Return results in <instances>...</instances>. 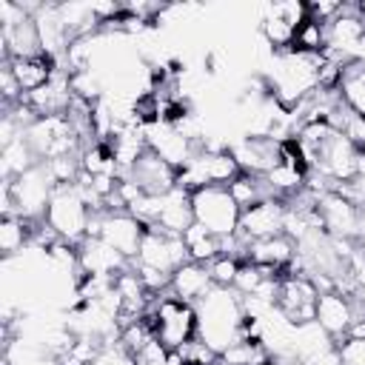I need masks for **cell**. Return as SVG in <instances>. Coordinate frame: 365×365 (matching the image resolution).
<instances>
[{
    "mask_svg": "<svg viewBox=\"0 0 365 365\" xmlns=\"http://www.w3.org/2000/svg\"><path fill=\"white\" fill-rule=\"evenodd\" d=\"M297 257V245L291 237L285 234H277V237H268V240H254L248 245V262H257V265H268L274 271H288L291 262Z\"/></svg>",
    "mask_w": 365,
    "mask_h": 365,
    "instance_id": "cell-19",
    "label": "cell"
},
{
    "mask_svg": "<svg viewBox=\"0 0 365 365\" xmlns=\"http://www.w3.org/2000/svg\"><path fill=\"white\" fill-rule=\"evenodd\" d=\"M0 97H3V106H14V103H20L26 97L23 88H20V83L14 80V74H11V68L6 63L0 68Z\"/></svg>",
    "mask_w": 365,
    "mask_h": 365,
    "instance_id": "cell-31",
    "label": "cell"
},
{
    "mask_svg": "<svg viewBox=\"0 0 365 365\" xmlns=\"http://www.w3.org/2000/svg\"><path fill=\"white\" fill-rule=\"evenodd\" d=\"M291 48L294 51H305V54H325V48H328V26L305 20L294 34V46Z\"/></svg>",
    "mask_w": 365,
    "mask_h": 365,
    "instance_id": "cell-24",
    "label": "cell"
},
{
    "mask_svg": "<svg viewBox=\"0 0 365 365\" xmlns=\"http://www.w3.org/2000/svg\"><path fill=\"white\" fill-rule=\"evenodd\" d=\"M182 240H185L188 257H191L194 262L208 265L211 259H217V257L222 254V237H214L211 231H205V228L197 225V222L182 234Z\"/></svg>",
    "mask_w": 365,
    "mask_h": 365,
    "instance_id": "cell-23",
    "label": "cell"
},
{
    "mask_svg": "<svg viewBox=\"0 0 365 365\" xmlns=\"http://www.w3.org/2000/svg\"><path fill=\"white\" fill-rule=\"evenodd\" d=\"M77 254H80V274L86 277H103V279H114L117 274H123L131 262L117 254L108 242H103L100 237H86L80 245H77Z\"/></svg>",
    "mask_w": 365,
    "mask_h": 365,
    "instance_id": "cell-16",
    "label": "cell"
},
{
    "mask_svg": "<svg viewBox=\"0 0 365 365\" xmlns=\"http://www.w3.org/2000/svg\"><path fill=\"white\" fill-rule=\"evenodd\" d=\"M240 237H245L248 242L254 240H268L277 234H285V200L268 197L251 208H245L240 214Z\"/></svg>",
    "mask_w": 365,
    "mask_h": 365,
    "instance_id": "cell-13",
    "label": "cell"
},
{
    "mask_svg": "<svg viewBox=\"0 0 365 365\" xmlns=\"http://www.w3.org/2000/svg\"><path fill=\"white\" fill-rule=\"evenodd\" d=\"M214 288V282H211V274H208V265H202V262H194V259H188L185 265H180L174 274H171V294L174 297H180V299H185V302H200L208 291Z\"/></svg>",
    "mask_w": 365,
    "mask_h": 365,
    "instance_id": "cell-21",
    "label": "cell"
},
{
    "mask_svg": "<svg viewBox=\"0 0 365 365\" xmlns=\"http://www.w3.org/2000/svg\"><path fill=\"white\" fill-rule=\"evenodd\" d=\"M237 271H240V259L231 254H220L217 259L208 262V274H211V282L217 288H234Z\"/></svg>",
    "mask_w": 365,
    "mask_h": 365,
    "instance_id": "cell-25",
    "label": "cell"
},
{
    "mask_svg": "<svg viewBox=\"0 0 365 365\" xmlns=\"http://www.w3.org/2000/svg\"><path fill=\"white\" fill-rule=\"evenodd\" d=\"M54 182L43 163L29 168L14 180H3V214H17L26 220H46Z\"/></svg>",
    "mask_w": 365,
    "mask_h": 365,
    "instance_id": "cell-3",
    "label": "cell"
},
{
    "mask_svg": "<svg viewBox=\"0 0 365 365\" xmlns=\"http://www.w3.org/2000/svg\"><path fill=\"white\" fill-rule=\"evenodd\" d=\"M336 351H339L342 365H365V339L345 336V339L336 342Z\"/></svg>",
    "mask_w": 365,
    "mask_h": 365,
    "instance_id": "cell-29",
    "label": "cell"
},
{
    "mask_svg": "<svg viewBox=\"0 0 365 365\" xmlns=\"http://www.w3.org/2000/svg\"><path fill=\"white\" fill-rule=\"evenodd\" d=\"M356 160H359V148L342 131H334L328 137V143L322 145L311 171H319L334 185H342V182H351L356 177Z\"/></svg>",
    "mask_w": 365,
    "mask_h": 365,
    "instance_id": "cell-11",
    "label": "cell"
},
{
    "mask_svg": "<svg viewBox=\"0 0 365 365\" xmlns=\"http://www.w3.org/2000/svg\"><path fill=\"white\" fill-rule=\"evenodd\" d=\"M151 225L168 231V234H185L194 225V211H191V194L182 188H174L163 197H154V220Z\"/></svg>",
    "mask_w": 365,
    "mask_h": 365,
    "instance_id": "cell-17",
    "label": "cell"
},
{
    "mask_svg": "<svg viewBox=\"0 0 365 365\" xmlns=\"http://www.w3.org/2000/svg\"><path fill=\"white\" fill-rule=\"evenodd\" d=\"M191 257H188V248H185V240L180 234H168L157 225H145V234H143V242H140V251L137 257L131 259V265H143V268H154V271H163V274H174L180 265H185Z\"/></svg>",
    "mask_w": 365,
    "mask_h": 365,
    "instance_id": "cell-7",
    "label": "cell"
},
{
    "mask_svg": "<svg viewBox=\"0 0 365 365\" xmlns=\"http://www.w3.org/2000/svg\"><path fill=\"white\" fill-rule=\"evenodd\" d=\"M228 191H231L234 202L240 205V211H245V208H251V205H257V202L274 197L271 188H268V182H265V177L248 174V171H240V174L228 182Z\"/></svg>",
    "mask_w": 365,
    "mask_h": 365,
    "instance_id": "cell-22",
    "label": "cell"
},
{
    "mask_svg": "<svg viewBox=\"0 0 365 365\" xmlns=\"http://www.w3.org/2000/svg\"><path fill=\"white\" fill-rule=\"evenodd\" d=\"M148 319L154 325L157 339L174 351L182 348L185 342H191L197 336V308L180 297H174L171 291L154 297L151 308H148Z\"/></svg>",
    "mask_w": 365,
    "mask_h": 365,
    "instance_id": "cell-4",
    "label": "cell"
},
{
    "mask_svg": "<svg viewBox=\"0 0 365 365\" xmlns=\"http://www.w3.org/2000/svg\"><path fill=\"white\" fill-rule=\"evenodd\" d=\"M279 145L282 140H274L271 134H254V137H245L237 148H231V154L237 157L242 171L265 177L279 163Z\"/></svg>",
    "mask_w": 365,
    "mask_h": 365,
    "instance_id": "cell-18",
    "label": "cell"
},
{
    "mask_svg": "<svg viewBox=\"0 0 365 365\" xmlns=\"http://www.w3.org/2000/svg\"><path fill=\"white\" fill-rule=\"evenodd\" d=\"M194 222L211 231L214 237H231L240 228V205L234 202L228 185H205L191 194Z\"/></svg>",
    "mask_w": 365,
    "mask_h": 365,
    "instance_id": "cell-6",
    "label": "cell"
},
{
    "mask_svg": "<svg viewBox=\"0 0 365 365\" xmlns=\"http://www.w3.org/2000/svg\"><path fill=\"white\" fill-rule=\"evenodd\" d=\"M220 365H222V362H220Z\"/></svg>",
    "mask_w": 365,
    "mask_h": 365,
    "instance_id": "cell-32",
    "label": "cell"
},
{
    "mask_svg": "<svg viewBox=\"0 0 365 365\" xmlns=\"http://www.w3.org/2000/svg\"><path fill=\"white\" fill-rule=\"evenodd\" d=\"M197 308V336L222 354L234 342H242V328H245V311H242V294L234 288H211Z\"/></svg>",
    "mask_w": 365,
    "mask_h": 365,
    "instance_id": "cell-2",
    "label": "cell"
},
{
    "mask_svg": "<svg viewBox=\"0 0 365 365\" xmlns=\"http://www.w3.org/2000/svg\"><path fill=\"white\" fill-rule=\"evenodd\" d=\"M317 214L322 220V231L336 240H359L362 237V214L359 208L336 191H328L317 200Z\"/></svg>",
    "mask_w": 365,
    "mask_h": 365,
    "instance_id": "cell-10",
    "label": "cell"
},
{
    "mask_svg": "<svg viewBox=\"0 0 365 365\" xmlns=\"http://www.w3.org/2000/svg\"><path fill=\"white\" fill-rule=\"evenodd\" d=\"M168 359V348L154 336L151 342H145L137 354H134V365H165Z\"/></svg>",
    "mask_w": 365,
    "mask_h": 365,
    "instance_id": "cell-30",
    "label": "cell"
},
{
    "mask_svg": "<svg viewBox=\"0 0 365 365\" xmlns=\"http://www.w3.org/2000/svg\"><path fill=\"white\" fill-rule=\"evenodd\" d=\"M145 145L160 157L165 160L168 165H174L177 171L194 157V151L200 148V143L188 140L182 131H177L174 125H165V123H154V125H145Z\"/></svg>",
    "mask_w": 365,
    "mask_h": 365,
    "instance_id": "cell-14",
    "label": "cell"
},
{
    "mask_svg": "<svg viewBox=\"0 0 365 365\" xmlns=\"http://www.w3.org/2000/svg\"><path fill=\"white\" fill-rule=\"evenodd\" d=\"M325 66V54H305V51H274L271 66L265 71V86L274 103L285 111H294L305 103L314 91H319V71Z\"/></svg>",
    "mask_w": 365,
    "mask_h": 365,
    "instance_id": "cell-1",
    "label": "cell"
},
{
    "mask_svg": "<svg viewBox=\"0 0 365 365\" xmlns=\"http://www.w3.org/2000/svg\"><path fill=\"white\" fill-rule=\"evenodd\" d=\"M180 354H182L185 365H220V354L214 348H208L200 336H194L191 342H185L180 348Z\"/></svg>",
    "mask_w": 365,
    "mask_h": 365,
    "instance_id": "cell-26",
    "label": "cell"
},
{
    "mask_svg": "<svg viewBox=\"0 0 365 365\" xmlns=\"http://www.w3.org/2000/svg\"><path fill=\"white\" fill-rule=\"evenodd\" d=\"M268 9H271V14H277L279 20H285L288 26H294V29H299L305 20H308V11H305V3H299V0H285V3H268Z\"/></svg>",
    "mask_w": 365,
    "mask_h": 365,
    "instance_id": "cell-27",
    "label": "cell"
},
{
    "mask_svg": "<svg viewBox=\"0 0 365 365\" xmlns=\"http://www.w3.org/2000/svg\"><path fill=\"white\" fill-rule=\"evenodd\" d=\"M46 222L66 242L80 245L88 237L91 208H88V202L83 200V194L74 182L71 185H57L51 191V200H48V208H46Z\"/></svg>",
    "mask_w": 365,
    "mask_h": 365,
    "instance_id": "cell-5",
    "label": "cell"
},
{
    "mask_svg": "<svg viewBox=\"0 0 365 365\" xmlns=\"http://www.w3.org/2000/svg\"><path fill=\"white\" fill-rule=\"evenodd\" d=\"M143 234H145V225L134 214H128V211L91 214V222H88V237H100L117 254H123L128 262L137 257Z\"/></svg>",
    "mask_w": 365,
    "mask_h": 365,
    "instance_id": "cell-8",
    "label": "cell"
},
{
    "mask_svg": "<svg viewBox=\"0 0 365 365\" xmlns=\"http://www.w3.org/2000/svg\"><path fill=\"white\" fill-rule=\"evenodd\" d=\"M3 63L11 68V74L20 83L23 94H31L37 88L48 86L51 77L57 74V68H54L57 60H51L48 54H40V57H11V60H3Z\"/></svg>",
    "mask_w": 365,
    "mask_h": 365,
    "instance_id": "cell-20",
    "label": "cell"
},
{
    "mask_svg": "<svg viewBox=\"0 0 365 365\" xmlns=\"http://www.w3.org/2000/svg\"><path fill=\"white\" fill-rule=\"evenodd\" d=\"M359 299L348 297V294H339V291H325L317 297V325L331 336V339H345L354 319H356V311H359Z\"/></svg>",
    "mask_w": 365,
    "mask_h": 365,
    "instance_id": "cell-12",
    "label": "cell"
},
{
    "mask_svg": "<svg viewBox=\"0 0 365 365\" xmlns=\"http://www.w3.org/2000/svg\"><path fill=\"white\" fill-rule=\"evenodd\" d=\"M317 285L311 282V277H302V274H282L279 279V291H277V311L294 322V325H302V322H314L317 317Z\"/></svg>",
    "mask_w": 365,
    "mask_h": 365,
    "instance_id": "cell-9",
    "label": "cell"
},
{
    "mask_svg": "<svg viewBox=\"0 0 365 365\" xmlns=\"http://www.w3.org/2000/svg\"><path fill=\"white\" fill-rule=\"evenodd\" d=\"M339 9H342V3H336V0H311V3H305L308 20L322 23V26H331L334 17L339 14Z\"/></svg>",
    "mask_w": 365,
    "mask_h": 365,
    "instance_id": "cell-28",
    "label": "cell"
},
{
    "mask_svg": "<svg viewBox=\"0 0 365 365\" xmlns=\"http://www.w3.org/2000/svg\"><path fill=\"white\" fill-rule=\"evenodd\" d=\"M125 180L137 182L140 191L148 194V197H163V194L177 188V168L168 165L165 160H160L151 148H145L143 157L134 163V168L128 171Z\"/></svg>",
    "mask_w": 365,
    "mask_h": 365,
    "instance_id": "cell-15",
    "label": "cell"
}]
</instances>
